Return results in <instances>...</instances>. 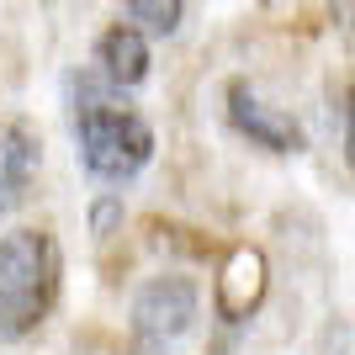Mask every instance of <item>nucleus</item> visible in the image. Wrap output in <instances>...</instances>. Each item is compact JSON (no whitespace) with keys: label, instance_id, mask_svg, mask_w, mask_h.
I'll return each mask as SVG.
<instances>
[{"label":"nucleus","instance_id":"obj_10","mask_svg":"<svg viewBox=\"0 0 355 355\" xmlns=\"http://www.w3.org/2000/svg\"><path fill=\"white\" fill-rule=\"evenodd\" d=\"M345 164L355 170V106H350V117H345Z\"/></svg>","mask_w":355,"mask_h":355},{"label":"nucleus","instance_id":"obj_4","mask_svg":"<svg viewBox=\"0 0 355 355\" xmlns=\"http://www.w3.org/2000/svg\"><path fill=\"white\" fill-rule=\"evenodd\" d=\"M223 101H228V128L239 138H250L254 148H266V154H302L308 148L302 122L292 112H282V106H270L250 80H228Z\"/></svg>","mask_w":355,"mask_h":355},{"label":"nucleus","instance_id":"obj_1","mask_svg":"<svg viewBox=\"0 0 355 355\" xmlns=\"http://www.w3.org/2000/svg\"><path fill=\"white\" fill-rule=\"evenodd\" d=\"M69 122H74V154L90 180L128 186L154 159V128L128 101V90L106 85L96 69L69 74Z\"/></svg>","mask_w":355,"mask_h":355},{"label":"nucleus","instance_id":"obj_3","mask_svg":"<svg viewBox=\"0 0 355 355\" xmlns=\"http://www.w3.org/2000/svg\"><path fill=\"white\" fill-rule=\"evenodd\" d=\"M202 318V286L180 270L148 276L128 308V345L133 355H170Z\"/></svg>","mask_w":355,"mask_h":355},{"label":"nucleus","instance_id":"obj_5","mask_svg":"<svg viewBox=\"0 0 355 355\" xmlns=\"http://www.w3.org/2000/svg\"><path fill=\"white\" fill-rule=\"evenodd\" d=\"M266 286H270L266 254L254 250V244H234V250L223 254L218 276H212V308H218L223 324H244V318L260 308Z\"/></svg>","mask_w":355,"mask_h":355},{"label":"nucleus","instance_id":"obj_2","mask_svg":"<svg viewBox=\"0 0 355 355\" xmlns=\"http://www.w3.org/2000/svg\"><path fill=\"white\" fill-rule=\"evenodd\" d=\"M64 292V250L48 228L0 234V345H21L53 318Z\"/></svg>","mask_w":355,"mask_h":355},{"label":"nucleus","instance_id":"obj_6","mask_svg":"<svg viewBox=\"0 0 355 355\" xmlns=\"http://www.w3.org/2000/svg\"><path fill=\"white\" fill-rule=\"evenodd\" d=\"M37 170H43V138L27 117H11L0 128V234H6L11 212L27 202Z\"/></svg>","mask_w":355,"mask_h":355},{"label":"nucleus","instance_id":"obj_9","mask_svg":"<svg viewBox=\"0 0 355 355\" xmlns=\"http://www.w3.org/2000/svg\"><path fill=\"white\" fill-rule=\"evenodd\" d=\"M112 223H122V196L117 191H106L101 202H96V207H90V228H96V234H112Z\"/></svg>","mask_w":355,"mask_h":355},{"label":"nucleus","instance_id":"obj_8","mask_svg":"<svg viewBox=\"0 0 355 355\" xmlns=\"http://www.w3.org/2000/svg\"><path fill=\"white\" fill-rule=\"evenodd\" d=\"M122 11L148 37H175L186 21V0H122Z\"/></svg>","mask_w":355,"mask_h":355},{"label":"nucleus","instance_id":"obj_7","mask_svg":"<svg viewBox=\"0 0 355 355\" xmlns=\"http://www.w3.org/2000/svg\"><path fill=\"white\" fill-rule=\"evenodd\" d=\"M96 74L117 90H138L154 69V53H148V32H138L133 21H112V27L96 37V53H90Z\"/></svg>","mask_w":355,"mask_h":355}]
</instances>
